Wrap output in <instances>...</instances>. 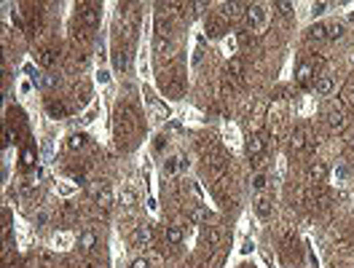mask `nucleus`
I'll list each match as a JSON object with an SVG mask.
<instances>
[{
    "label": "nucleus",
    "instance_id": "f257e3e1",
    "mask_svg": "<svg viewBox=\"0 0 354 268\" xmlns=\"http://www.w3.org/2000/svg\"><path fill=\"white\" fill-rule=\"evenodd\" d=\"M244 24H247V30H250V32H260V30H266V24H268V8H266L263 3H252V5H247Z\"/></svg>",
    "mask_w": 354,
    "mask_h": 268
},
{
    "label": "nucleus",
    "instance_id": "f03ea898",
    "mask_svg": "<svg viewBox=\"0 0 354 268\" xmlns=\"http://www.w3.org/2000/svg\"><path fill=\"white\" fill-rule=\"evenodd\" d=\"M78 19H81V24H83V27H89V30L100 27V19H102L100 5H97V3H81V5H78Z\"/></svg>",
    "mask_w": 354,
    "mask_h": 268
},
{
    "label": "nucleus",
    "instance_id": "7ed1b4c3",
    "mask_svg": "<svg viewBox=\"0 0 354 268\" xmlns=\"http://www.w3.org/2000/svg\"><path fill=\"white\" fill-rule=\"evenodd\" d=\"M327 123H330V129L336 134H344L346 129H349V118L344 115V105L341 102H336L330 110H327Z\"/></svg>",
    "mask_w": 354,
    "mask_h": 268
},
{
    "label": "nucleus",
    "instance_id": "20e7f679",
    "mask_svg": "<svg viewBox=\"0 0 354 268\" xmlns=\"http://www.w3.org/2000/svg\"><path fill=\"white\" fill-rule=\"evenodd\" d=\"M309 132H306L303 126H298V129H293V134H290V153H303L306 145H309Z\"/></svg>",
    "mask_w": 354,
    "mask_h": 268
},
{
    "label": "nucleus",
    "instance_id": "39448f33",
    "mask_svg": "<svg viewBox=\"0 0 354 268\" xmlns=\"http://www.w3.org/2000/svg\"><path fill=\"white\" fill-rule=\"evenodd\" d=\"M325 177H327V166L322 161H311L309 169H306V182L309 185H319V182H325Z\"/></svg>",
    "mask_w": 354,
    "mask_h": 268
},
{
    "label": "nucleus",
    "instance_id": "423d86ee",
    "mask_svg": "<svg viewBox=\"0 0 354 268\" xmlns=\"http://www.w3.org/2000/svg\"><path fill=\"white\" fill-rule=\"evenodd\" d=\"M314 75H317V73L311 70L309 62H300L298 70H295V81H298L303 89H311V86H314Z\"/></svg>",
    "mask_w": 354,
    "mask_h": 268
},
{
    "label": "nucleus",
    "instance_id": "0eeeda50",
    "mask_svg": "<svg viewBox=\"0 0 354 268\" xmlns=\"http://www.w3.org/2000/svg\"><path fill=\"white\" fill-rule=\"evenodd\" d=\"M150 241H153V231H150V225H137L134 228V233H132V244L134 247H148Z\"/></svg>",
    "mask_w": 354,
    "mask_h": 268
},
{
    "label": "nucleus",
    "instance_id": "6e6552de",
    "mask_svg": "<svg viewBox=\"0 0 354 268\" xmlns=\"http://www.w3.org/2000/svg\"><path fill=\"white\" fill-rule=\"evenodd\" d=\"M263 150H266V140L260 134H252L250 140H247V156H250V159H260Z\"/></svg>",
    "mask_w": 354,
    "mask_h": 268
},
{
    "label": "nucleus",
    "instance_id": "1a4fd4ad",
    "mask_svg": "<svg viewBox=\"0 0 354 268\" xmlns=\"http://www.w3.org/2000/svg\"><path fill=\"white\" fill-rule=\"evenodd\" d=\"M91 193H94L97 204H100L102 209H108L110 204H113V193H110V188H108V185H102V182H100V185H94V188H91Z\"/></svg>",
    "mask_w": 354,
    "mask_h": 268
},
{
    "label": "nucleus",
    "instance_id": "9d476101",
    "mask_svg": "<svg viewBox=\"0 0 354 268\" xmlns=\"http://www.w3.org/2000/svg\"><path fill=\"white\" fill-rule=\"evenodd\" d=\"M241 75H244V62H241V56H234V59L228 62L226 81H241Z\"/></svg>",
    "mask_w": 354,
    "mask_h": 268
},
{
    "label": "nucleus",
    "instance_id": "9b49d317",
    "mask_svg": "<svg viewBox=\"0 0 354 268\" xmlns=\"http://www.w3.org/2000/svg\"><path fill=\"white\" fill-rule=\"evenodd\" d=\"M38 62H41L43 67H54L59 62V51L57 49H41L38 51Z\"/></svg>",
    "mask_w": 354,
    "mask_h": 268
},
{
    "label": "nucleus",
    "instance_id": "f8f14e48",
    "mask_svg": "<svg viewBox=\"0 0 354 268\" xmlns=\"http://www.w3.org/2000/svg\"><path fill=\"white\" fill-rule=\"evenodd\" d=\"M241 14H247V3H226L223 5V16L226 19H236Z\"/></svg>",
    "mask_w": 354,
    "mask_h": 268
},
{
    "label": "nucleus",
    "instance_id": "ddd939ff",
    "mask_svg": "<svg viewBox=\"0 0 354 268\" xmlns=\"http://www.w3.org/2000/svg\"><path fill=\"white\" fill-rule=\"evenodd\" d=\"M226 32H228V27H226L223 19H209V22H207V35L220 38V35H226Z\"/></svg>",
    "mask_w": 354,
    "mask_h": 268
},
{
    "label": "nucleus",
    "instance_id": "4468645a",
    "mask_svg": "<svg viewBox=\"0 0 354 268\" xmlns=\"http://www.w3.org/2000/svg\"><path fill=\"white\" fill-rule=\"evenodd\" d=\"M201 239H204L207 247H218L220 239H223V233H220L215 225H207V228H204V236H201Z\"/></svg>",
    "mask_w": 354,
    "mask_h": 268
},
{
    "label": "nucleus",
    "instance_id": "2eb2a0df",
    "mask_svg": "<svg viewBox=\"0 0 354 268\" xmlns=\"http://www.w3.org/2000/svg\"><path fill=\"white\" fill-rule=\"evenodd\" d=\"M78 247H81L83 252H91L97 247V233L94 231H83L81 233V241H78Z\"/></svg>",
    "mask_w": 354,
    "mask_h": 268
},
{
    "label": "nucleus",
    "instance_id": "dca6fc26",
    "mask_svg": "<svg viewBox=\"0 0 354 268\" xmlns=\"http://www.w3.org/2000/svg\"><path fill=\"white\" fill-rule=\"evenodd\" d=\"M314 91H317V94H330V91H333V81H330V78H327V75H319L317 78V81H314V86H311Z\"/></svg>",
    "mask_w": 354,
    "mask_h": 268
},
{
    "label": "nucleus",
    "instance_id": "f3484780",
    "mask_svg": "<svg viewBox=\"0 0 354 268\" xmlns=\"http://www.w3.org/2000/svg\"><path fill=\"white\" fill-rule=\"evenodd\" d=\"M309 38L311 41H330V38H327V24H311Z\"/></svg>",
    "mask_w": 354,
    "mask_h": 268
},
{
    "label": "nucleus",
    "instance_id": "a211bd4d",
    "mask_svg": "<svg viewBox=\"0 0 354 268\" xmlns=\"http://www.w3.org/2000/svg\"><path fill=\"white\" fill-rule=\"evenodd\" d=\"M344 32H346V24H344V22L327 24V38H330V41H338V38H344Z\"/></svg>",
    "mask_w": 354,
    "mask_h": 268
},
{
    "label": "nucleus",
    "instance_id": "6ab92c4d",
    "mask_svg": "<svg viewBox=\"0 0 354 268\" xmlns=\"http://www.w3.org/2000/svg\"><path fill=\"white\" fill-rule=\"evenodd\" d=\"M86 140H89V137L81 134V132H78V134H70L67 148H70V150H83V148H86Z\"/></svg>",
    "mask_w": 354,
    "mask_h": 268
},
{
    "label": "nucleus",
    "instance_id": "aec40b11",
    "mask_svg": "<svg viewBox=\"0 0 354 268\" xmlns=\"http://www.w3.org/2000/svg\"><path fill=\"white\" fill-rule=\"evenodd\" d=\"M167 241H169V244H182V228L180 225H169L167 228Z\"/></svg>",
    "mask_w": 354,
    "mask_h": 268
},
{
    "label": "nucleus",
    "instance_id": "412c9836",
    "mask_svg": "<svg viewBox=\"0 0 354 268\" xmlns=\"http://www.w3.org/2000/svg\"><path fill=\"white\" fill-rule=\"evenodd\" d=\"M255 212H258V217H271V201L268 199H258L255 201Z\"/></svg>",
    "mask_w": 354,
    "mask_h": 268
},
{
    "label": "nucleus",
    "instance_id": "4be33fe9",
    "mask_svg": "<svg viewBox=\"0 0 354 268\" xmlns=\"http://www.w3.org/2000/svg\"><path fill=\"white\" fill-rule=\"evenodd\" d=\"M116 67H118V70H126V67H129V54H126L123 49L116 51Z\"/></svg>",
    "mask_w": 354,
    "mask_h": 268
},
{
    "label": "nucleus",
    "instance_id": "5701e85b",
    "mask_svg": "<svg viewBox=\"0 0 354 268\" xmlns=\"http://www.w3.org/2000/svg\"><path fill=\"white\" fill-rule=\"evenodd\" d=\"M46 107H49V113H51V115H57V118H62V115L67 113L62 102H49V105H46Z\"/></svg>",
    "mask_w": 354,
    "mask_h": 268
},
{
    "label": "nucleus",
    "instance_id": "b1692460",
    "mask_svg": "<svg viewBox=\"0 0 354 268\" xmlns=\"http://www.w3.org/2000/svg\"><path fill=\"white\" fill-rule=\"evenodd\" d=\"M207 217H209L207 209H193V212H191V220H193V223H204Z\"/></svg>",
    "mask_w": 354,
    "mask_h": 268
},
{
    "label": "nucleus",
    "instance_id": "393cba45",
    "mask_svg": "<svg viewBox=\"0 0 354 268\" xmlns=\"http://www.w3.org/2000/svg\"><path fill=\"white\" fill-rule=\"evenodd\" d=\"M274 8L279 11V14H293V3H287V0H282V3H274Z\"/></svg>",
    "mask_w": 354,
    "mask_h": 268
},
{
    "label": "nucleus",
    "instance_id": "a878e982",
    "mask_svg": "<svg viewBox=\"0 0 354 268\" xmlns=\"http://www.w3.org/2000/svg\"><path fill=\"white\" fill-rule=\"evenodd\" d=\"M309 64H311V70H314V73H319V70L325 67V59H322V56H311V59H309Z\"/></svg>",
    "mask_w": 354,
    "mask_h": 268
},
{
    "label": "nucleus",
    "instance_id": "bb28decb",
    "mask_svg": "<svg viewBox=\"0 0 354 268\" xmlns=\"http://www.w3.org/2000/svg\"><path fill=\"white\" fill-rule=\"evenodd\" d=\"M266 182H268V180H266V174H255L252 185H255V188H258V191H263V188H266Z\"/></svg>",
    "mask_w": 354,
    "mask_h": 268
},
{
    "label": "nucleus",
    "instance_id": "cd10ccee",
    "mask_svg": "<svg viewBox=\"0 0 354 268\" xmlns=\"http://www.w3.org/2000/svg\"><path fill=\"white\" fill-rule=\"evenodd\" d=\"M164 148H167V137L159 134V137H156V142H153V150H159V153H161Z\"/></svg>",
    "mask_w": 354,
    "mask_h": 268
},
{
    "label": "nucleus",
    "instance_id": "c85d7f7f",
    "mask_svg": "<svg viewBox=\"0 0 354 268\" xmlns=\"http://www.w3.org/2000/svg\"><path fill=\"white\" fill-rule=\"evenodd\" d=\"M22 164H24V166H30V164H32V150H30V148H24V150H22Z\"/></svg>",
    "mask_w": 354,
    "mask_h": 268
},
{
    "label": "nucleus",
    "instance_id": "c756f323",
    "mask_svg": "<svg viewBox=\"0 0 354 268\" xmlns=\"http://www.w3.org/2000/svg\"><path fill=\"white\" fill-rule=\"evenodd\" d=\"M177 169H180V159H169L167 161V172L172 174V172H177Z\"/></svg>",
    "mask_w": 354,
    "mask_h": 268
},
{
    "label": "nucleus",
    "instance_id": "7c9ffc66",
    "mask_svg": "<svg viewBox=\"0 0 354 268\" xmlns=\"http://www.w3.org/2000/svg\"><path fill=\"white\" fill-rule=\"evenodd\" d=\"M311 11H314L317 16H319V14H325V11H327V3H314V5H311Z\"/></svg>",
    "mask_w": 354,
    "mask_h": 268
},
{
    "label": "nucleus",
    "instance_id": "2f4dec72",
    "mask_svg": "<svg viewBox=\"0 0 354 268\" xmlns=\"http://www.w3.org/2000/svg\"><path fill=\"white\" fill-rule=\"evenodd\" d=\"M132 268H150V260L140 258V260H134V263H132Z\"/></svg>",
    "mask_w": 354,
    "mask_h": 268
},
{
    "label": "nucleus",
    "instance_id": "473e14b6",
    "mask_svg": "<svg viewBox=\"0 0 354 268\" xmlns=\"http://www.w3.org/2000/svg\"><path fill=\"white\" fill-rule=\"evenodd\" d=\"M252 250H255V244H252V241H250V239H247V241H244V244H241V252H244V255H250Z\"/></svg>",
    "mask_w": 354,
    "mask_h": 268
},
{
    "label": "nucleus",
    "instance_id": "72a5a7b5",
    "mask_svg": "<svg viewBox=\"0 0 354 268\" xmlns=\"http://www.w3.org/2000/svg\"><path fill=\"white\" fill-rule=\"evenodd\" d=\"M121 201H123V204H132V193L123 191V193H121Z\"/></svg>",
    "mask_w": 354,
    "mask_h": 268
},
{
    "label": "nucleus",
    "instance_id": "f704fd0d",
    "mask_svg": "<svg viewBox=\"0 0 354 268\" xmlns=\"http://www.w3.org/2000/svg\"><path fill=\"white\" fill-rule=\"evenodd\" d=\"M346 97H352V100H354V81H349V91H346Z\"/></svg>",
    "mask_w": 354,
    "mask_h": 268
},
{
    "label": "nucleus",
    "instance_id": "c9c22d12",
    "mask_svg": "<svg viewBox=\"0 0 354 268\" xmlns=\"http://www.w3.org/2000/svg\"><path fill=\"white\" fill-rule=\"evenodd\" d=\"M352 148H354V140H352Z\"/></svg>",
    "mask_w": 354,
    "mask_h": 268
}]
</instances>
